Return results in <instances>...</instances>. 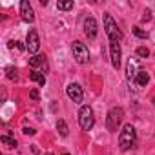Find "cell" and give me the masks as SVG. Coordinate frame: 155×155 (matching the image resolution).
Instances as JSON below:
<instances>
[{
	"label": "cell",
	"instance_id": "52a82bcc",
	"mask_svg": "<svg viewBox=\"0 0 155 155\" xmlns=\"http://www.w3.org/2000/svg\"><path fill=\"white\" fill-rule=\"evenodd\" d=\"M26 49H28L29 53H37V51L40 49V38H38L37 29H29L28 38H26Z\"/></svg>",
	"mask_w": 155,
	"mask_h": 155
},
{
	"label": "cell",
	"instance_id": "3957f363",
	"mask_svg": "<svg viewBox=\"0 0 155 155\" xmlns=\"http://www.w3.org/2000/svg\"><path fill=\"white\" fill-rule=\"evenodd\" d=\"M79 124L84 131H90L95 124V113L90 106H82L79 110Z\"/></svg>",
	"mask_w": 155,
	"mask_h": 155
},
{
	"label": "cell",
	"instance_id": "603a6c76",
	"mask_svg": "<svg viewBox=\"0 0 155 155\" xmlns=\"http://www.w3.org/2000/svg\"><path fill=\"white\" fill-rule=\"evenodd\" d=\"M46 155H53V153H46Z\"/></svg>",
	"mask_w": 155,
	"mask_h": 155
},
{
	"label": "cell",
	"instance_id": "6da1fadb",
	"mask_svg": "<svg viewBox=\"0 0 155 155\" xmlns=\"http://www.w3.org/2000/svg\"><path fill=\"white\" fill-rule=\"evenodd\" d=\"M135 142H137L135 128H133L131 124H126V126L122 128L120 135H119V146H120L122 151H128V150H131V148L135 146Z\"/></svg>",
	"mask_w": 155,
	"mask_h": 155
},
{
	"label": "cell",
	"instance_id": "5bb4252c",
	"mask_svg": "<svg viewBox=\"0 0 155 155\" xmlns=\"http://www.w3.org/2000/svg\"><path fill=\"white\" fill-rule=\"evenodd\" d=\"M29 79H31L33 82L40 84V86H44V84H46V75H44V73H38V71H31V73H29Z\"/></svg>",
	"mask_w": 155,
	"mask_h": 155
},
{
	"label": "cell",
	"instance_id": "8992f818",
	"mask_svg": "<svg viewBox=\"0 0 155 155\" xmlns=\"http://www.w3.org/2000/svg\"><path fill=\"white\" fill-rule=\"evenodd\" d=\"M66 93H68V97H69L73 102H77V104H81V102H82V99H84L82 86H81V84H77V82L69 84V86L66 88Z\"/></svg>",
	"mask_w": 155,
	"mask_h": 155
},
{
	"label": "cell",
	"instance_id": "4fadbf2b",
	"mask_svg": "<svg viewBox=\"0 0 155 155\" xmlns=\"http://www.w3.org/2000/svg\"><path fill=\"white\" fill-rule=\"evenodd\" d=\"M135 82H137V86H140V88H144L148 82H150V75L144 71V69H139V73H137V79H135Z\"/></svg>",
	"mask_w": 155,
	"mask_h": 155
},
{
	"label": "cell",
	"instance_id": "277c9868",
	"mask_svg": "<svg viewBox=\"0 0 155 155\" xmlns=\"http://www.w3.org/2000/svg\"><path fill=\"white\" fill-rule=\"evenodd\" d=\"M122 119H124V110L122 108H111L108 111V117H106V128L110 131H117Z\"/></svg>",
	"mask_w": 155,
	"mask_h": 155
},
{
	"label": "cell",
	"instance_id": "ba28073f",
	"mask_svg": "<svg viewBox=\"0 0 155 155\" xmlns=\"http://www.w3.org/2000/svg\"><path fill=\"white\" fill-rule=\"evenodd\" d=\"M97 33H99V24H97V20H95L93 17H86V18H84V35H86L90 40H93V38L97 37Z\"/></svg>",
	"mask_w": 155,
	"mask_h": 155
},
{
	"label": "cell",
	"instance_id": "44dd1931",
	"mask_svg": "<svg viewBox=\"0 0 155 155\" xmlns=\"http://www.w3.org/2000/svg\"><path fill=\"white\" fill-rule=\"evenodd\" d=\"M29 95H31V99H33V101H38V91H37V90H31V91H29Z\"/></svg>",
	"mask_w": 155,
	"mask_h": 155
},
{
	"label": "cell",
	"instance_id": "2e32d148",
	"mask_svg": "<svg viewBox=\"0 0 155 155\" xmlns=\"http://www.w3.org/2000/svg\"><path fill=\"white\" fill-rule=\"evenodd\" d=\"M0 140H2V144L4 146H8V148H17V140L11 137V135H2V137H0Z\"/></svg>",
	"mask_w": 155,
	"mask_h": 155
},
{
	"label": "cell",
	"instance_id": "8fae6325",
	"mask_svg": "<svg viewBox=\"0 0 155 155\" xmlns=\"http://www.w3.org/2000/svg\"><path fill=\"white\" fill-rule=\"evenodd\" d=\"M137 73H139V58H131L130 57V60L126 64V79L130 82H135Z\"/></svg>",
	"mask_w": 155,
	"mask_h": 155
},
{
	"label": "cell",
	"instance_id": "ffe728a7",
	"mask_svg": "<svg viewBox=\"0 0 155 155\" xmlns=\"http://www.w3.org/2000/svg\"><path fill=\"white\" fill-rule=\"evenodd\" d=\"M137 57H140V58H148V57H150V49H148L146 46H139V48H137Z\"/></svg>",
	"mask_w": 155,
	"mask_h": 155
},
{
	"label": "cell",
	"instance_id": "30bf717a",
	"mask_svg": "<svg viewBox=\"0 0 155 155\" xmlns=\"http://www.w3.org/2000/svg\"><path fill=\"white\" fill-rule=\"evenodd\" d=\"M110 57H111V66L115 69H119L120 68V57H122L119 42H110Z\"/></svg>",
	"mask_w": 155,
	"mask_h": 155
},
{
	"label": "cell",
	"instance_id": "e0dca14e",
	"mask_svg": "<svg viewBox=\"0 0 155 155\" xmlns=\"http://www.w3.org/2000/svg\"><path fill=\"white\" fill-rule=\"evenodd\" d=\"M57 8L62 11H69L73 9V0H60V2H57Z\"/></svg>",
	"mask_w": 155,
	"mask_h": 155
},
{
	"label": "cell",
	"instance_id": "d6986e66",
	"mask_svg": "<svg viewBox=\"0 0 155 155\" xmlns=\"http://www.w3.org/2000/svg\"><path fill=\"white\" fill-rule=\"evenodd\" d=\"M131 31H133V35H135V37H139V38H148V33H146L142 28H139V26L131 28Z\"/></svg>",
	"mask_w": 155,
	"mask_h": 155
},
{
	"label": "cell",
	"instance_id": "7402d4cb",
	"mask_svg": "<svg viewBox=\"0 0 155 155\" xmlns=\"http://www.w3.org/2000/svg\"><path fill=\"white\" fill-rule=\"evenodd\" d=\"M24 133H26V135H35L37 131H35L33 128H24Z\"/></svg>",
	"mask_w": 155,
	"mask_h": 155
},
{
	"label": "cell",
	"instance_id": "5b68a950",
	"mask_svg": "<svg viewBox=\"0 0 155 155\" xmlns=\"http://www.w3.org/2000/svg\"><path fill=\"white\" fill-rule=\"evenodd\" d=\"M71 51H73V57L75 60L79 62V64H86L90 60V51H88V46L82 44L81 40H75L71 44Z\"/></svg>",
	"mask_w": 155,
	"mask_h": 155
},
{
	"label": "cell",
	"instance_id": "ac0fdd59",
	"mask_svg": "<svg viewBox=\"0 0 155 155\" xmlns=\"http://www.w3.org/2000/svg\"><path fill=\"white\" fill-rule=\"evenodd\" d=\"M6 73H8V79L9 81H18V71H17V68H13V66H8L6 68Z\"/></svg>",
	"mask_w": 155,
	"mask_h": 155
},
{
	"label": "cell",
	"instance_id": "d4e9b609",
	"mask_svg": "<svg viewBox=\"0 0 155 155\" xmlns=\"http://www.w3.org/2000/svg\"><path fill=\"white\" fill-rule=\"evenodd\" d=\"M64 155H69V153H64Z\"/></svg>",
	"mask_w": 155,
	"mask_h": 155
},
{
	"label": "cell",
	"instance_id": "9c48e42d",
	"mask_svg": "<svg viewBox=\"0 0 155 155\" xmlns=\"http://www.w3.org/2000/svg\"><path fill=\"white\" fill-rule=\"evenodd\" d=\"M29 66L33 68V71H38V73H46L48 71V60L44 55H33L29 58Z\"/></svg>",
	"mask_w": 155,
	"mask_h": 155
},
{
	"label": "cell",
	"instance_id": "7a4b0ae2",
	"mask_svg": "<svg viewBox=\"0 0 155 155\" xmlns=\"http://www.w3.org/2000/svg\"><path fill=\"white\" fill-rule=\"evenodd\" d=\"M104 31H106L110 42H120L122 40V31L119 29L117 22L113 20V17L110 13H104Z\"/></svg>",
	"mask_w": 155,
	"mask_h": 155
},
{
	"label": "cell",
	"instance_id": "cb8c5ba5",
	"mask_svg": "<svg viewBox=\"0 0 155 155\" xmlns=\"http://www.w3.org/2000/svg\"><path fill=\"white\" fill-rule=\"evenodd\" d=\"M153 104H155V99H153Z\"/></svg>",
	"mask_w": 155,
	"mask_h": 155
},
{
	"label": "cell",
	"instance_id": "7c38bea8",
	"mask_svg": "<svg viewBox=\"0 0 155 155\" xmlns=\"http://www.w3.org/2000/svg\"><path fill=\"white\" fill-rule=\"evenodd\" d=\"M20 15H22L24 22H33L35 20V11H33V8L28 0H22L20 2Z\"/></svg>",
	"mask_w": 155,
	"mask_h": 155
},
{
	"label": "cell",
	"instance_id": "9a60e30c",
	"mask_svg": "<svg viewBox=\"0 0 155 155\" xmlns=\"http://www.w3.org/2000/svg\"><path fill=\"white\" fill-rule=\"evenodd\" d=\"M57 130H58L60 137H68V133H69V128H68L66 120H62V119H58V120H57Z\"/></svg>",
	"mask_w": 155,
	"mask_h": 155
}]
</instances>
